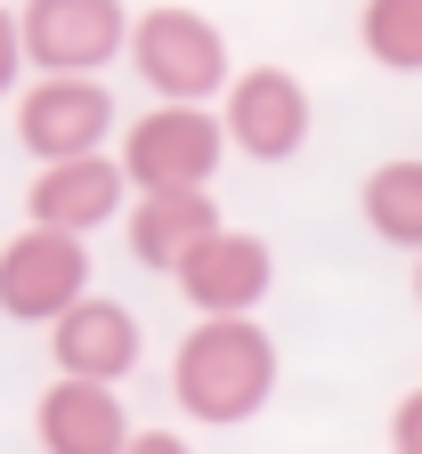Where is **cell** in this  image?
Wrapping results in <instances>:
<instances>
[{
	"label": "cell",
	"instance_id": "18",
	"mask_svg": "<svg viewBox=\"0 0 422 454\" xmlns=\"http://www.w3.org/2000/svg\"><path fill=\"white\" fill-rule=\"evenodd\" d=\"M414 301H422V268H414Z\"/></svg>",
	"mask_w": 422,
	"mask_h": 454
},
{
	"label": "cell",
	"instance_id": "8",
	"mask_svg": "<svg viewBox=\"0 0 422 454\" xmlns=\"http://www.w3.org/2000/svg\"><path fill=\"white\" fill-rule=\"evenodd\" d=\"M276 284V260L260 236H244V227H219L211 244L187 252V268H179V293H187L195 317H252L268 301Z\"/></svg>",
	"mask_w": 422,
	"mask_h": 454
},
{
	"label": "cell",
	"instance_id": "4",
	"mask_svg": "<svg viewBox=\"0 0 422 454\" xmlns=\"http://www.w3.org/2000/svg\"><path fill=\"white\" fill-rule=\"evenodd\" d=\"M90 301V252L66 227H25V236L0 252V317L17 325H57Z\"/></svg>",
	"mask_w": 422,
	"mask_h": 454
},
{
	"label": "cell",
	"instance_id": "6",
	"mask_svg": "<svg viewBox=\"0 0 422 454\" xmlns=\"http://www.w3.org/2000/svg\"><path fill=\"white\" fill-rule=\"evenodd\" d=\"M25 57L41 74H98L131 49V25L123 0H25Z\"/></svg>",
	"mask_w": 422,
	"mask_h": 454
},
{
	"label": "cell",
	"instance_id": "14",
	"mask_svg": "<svg viewBox=\"0 0 422 454\" xmlns=\"http://www.w3.org/2000/svg\"><path fill=\"white\" fill-rule=\"evenodd\" d=\"M357 41L382 74H422V0H366Z\"/></svg>",
	"mask_w": 422,
	"mask_h": 454
},
{
	"label": "cell",
	"instance_id": "1",
	"mask_svg": "<svg viewBox=\"0 0 422 454\" xmlns=\"http://www.w3.org/2000/svg\"><path fill=\"white\" fill-rule=\"evenodd\" d=\"M171 397L187 406V422L235 430L276 397V340L252 317H203L171 357Z\"/></svg>",
	"mask_w": 422,
	"mask_h": 454
},
{
	"label": "cell",
	"instance_id": "16",
	"mask_svg": "<svg viewBox=\"0 0 422 454\" xmlns=\"http://www.w3.org/2000/svg\"><path fill=\"white\" fill-rule=\"evenodd\" d=\"M390 454H422V389L398 397V414H390Z\"/></svg>",
	"mask_w": 422,
	"mask_h": 454
},
{
	"label": "cell",
	"instance_id": "2",
	"mask_svg": "<svg viewBox=\"0 0 422 454\" xmlns=\"http://www.w3.org/2000/svg\"><path fill=\"white\" fill-rule=\"evenodd\" d=\"M131 74L163 98V106H203L219 98L235 74H227V41L211 17L195 9H147L131 25Z\"/></svg>",
	"mask_w": 422,
	"mask_h": 454
},
{
	"label": "cell",
	"instance_id": "3",
	"mask_svg": "<svg viewBox=\"0 0 422 454\" xmlns=\"http://www.w3.org/2000/svg\"><path fill=\"white\" fill-rule=\"evenodd\" d=\"M227 154V122L203 106H155L123 130V170L139 195H179V187H211V170Z\"/></svg>",
	"mask_w": 422,
	"mask_h": 454
},
{
	"label": "cell",
	"instance_id": "13",
	"mask_svg": "<svg viewBox=\"0 0 422 454\" xmlns=\"http://www.w3.org/2000/svg\"><path fill=\"white\" fill-rule=\"evenodd\" d=\"M357 203H366V227L382 244H398V252H422V162L406 154V162H382L366 187H357Z\"/></svg>",
	"mask_w": 422,
	"mask_h": 454
},
{
	"label": "cell",
	"instance_id": "12",
	"mask_svg": "<svg viewBox=\"0 0 422 454\" xmlns=\"http://www.w3.org/2000/svg\"><path fill=\"white\" fill-rule=\"evenodd\" d=\"M219 227H227V219H219L211 187L139 195V203H131V260H139V268H163V276H179V268H187V252H195V244H211Z\"/></svg>",
	"mask_w": 422,
	"mask_h": 454
},
{
	"label": "cell",
	"instance_id": "11",
	"mask_svg": "<svg viewBox=\"0 0 422 454\" xmlns=\"http://www.w3.org/2000/svg\"><path fill=\"white\" fill-rule=\"evenodd\" d=\"M139 349H147V340H139V317L123 301H98V293L74 317H57V333H49L57 373H66V381H106V389L139 365Z\"/></svg>",
	"mask_w": 422,
	"mask_h": 454
},
{
	"label": "cell",
	"instance_id": "15",
	"mask_svg": "<svg viewBox=\"0 0 422 454\" xmlns=\"http://www.w3.org/2000/svg\"><path fill=\"white\" fill-rule=\"evenodd\" d=\"M25 66H33V57H25V17L0 9V98L17 90V74H25Z\"/></svg>",
	"mask_w": 422,
	"mask_h": 454
},
{
	"label": "cell",
	"instance_id": "10",
	"mask_svg": "<svg viewBox=\"0 0 422 454\" xmlns=\"http://www.w3.org/2000/svg\"><path fill=\"white\" fill-rule=\"evenodd\" d=\"M33 430H41V454H131V438H139L106 381H66V373L33 406Z\"/></svg>",
	"mask_w": 422,
	"mask_h": 454
},
{
	"label": "cell",
	"instance_id": "5",
	"mask_svg": "<svg viewBox=\"0 0 422 454\" xmlns=\"http://www.w3.org/2000/svg\"><path fill=\"white\" fill-rule=\"evenodd\" d=\"M17 138L33 162H82L114 138V90L90 74H41L17 106Z\"/></svg>",
	"mask_w": 422,
	"mask_h": 454
},
{
	"label": "cell",
	"instance_id": "7",
	"mask_svg": "<svg viewBox=\"0 0 422 454\" xmlns=\"http://www.w3.org/2000/svg\"><path fill=\"white\" fill-rule=\"evenodd\" d=\"M227 146H244L252 162H292L300 138H309V90H300L284 66H252L227 82Z\"/></svg>",
	"mask_w": 422,
	"mask_h": 454
},
{
	"label": "cell",
	"instance_id": "9",
	"mask_svg": "<svg viewBox=\"0 0 422 454\" xmlns=\"http://www.w3.org/2000/svg\"><path fill=\"white\" fill-rule=\"evenodd\" d=\"M123 195H139V187H131V170L114 162V154H82V162H41V170H33L25 211H33V227L90 236V227H106L114 211H123Z\"/></svg>",
	"mask_w": 422,
	"mask_h": 454
},
{
	"label": "cell",
	"instance_id": "17",
	"mask_svg": "<svg viewBox=\"0 0 422 454\" xmlns=\"http://www.w3.org/2000/svg\"><path fill=\"white\" fill-rule=\"evenodd\" d=\"M131 454H187V438H171V430H139Z\"/></svg>",
	"mask_w": 422,
	"mask_h": 454
}]
</instances>
